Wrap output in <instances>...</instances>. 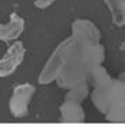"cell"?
I'll return each instance as SVG.
<instances>
[{
    "label": "cell",
    "instance_id": "cell-10",
    "mask_svg": "<svg viewBox=\"0 0 125 125\" xmlns=\"http://www.w3.org/2000/svg\"><path fill=\"white\" fill-rule=\"evenodd\" d=\"M90 94H91L90 84L88 83H82V84H78V86H73V87L68 88L64 99L82 103L87 97H90Z\"/></svg>",
    "mask_w": 125,
    "mask_h": 125
},
{
    "label": "cell",
    "instance_id": "cell-7",
    "mask_svg": "<svg viewBox=\"0 0 125 125\" xmlns=\"http://www.w3.org/2000/svg\"><path fill=\"white\" fill-rule=\"evenodd\" d=\"M25 30V19L21 18L16 12L10 15V21L7 25L0 23V41L3 42H11L16 41Z\"/></svg>",
    "mask_w": 125,
    "mask_h": 125
},
{
    "label": "cell",
    "instance_id": "cell-5",
    "mask_svg": "<svg viewBox=\"0 0 125 125\" xmlns=\"http://www.w3.org/2000/svg\"><path fill=\"white\" fill-rule=\"evenodd\" d=\"M26 54V48L23 42L16 40L11 46L8 48L4 57L0 59V78H7L12 75L18 69V67L22 64Z\"/></svg>",
    "mask_w": 125,
    "mask_h": 125
},
{
    "label": "cell",
    "instance_id": "cell-3",
    "mask_svg": "<svg viewBox=\"0 0 125 125\" xmlns=\"http://www.w3.org/2000/svg\"><path fill=\"white\" fill-rule=\"evenodd\" d=\"M72 42V35L60 42L59 46L53 50V53L50 54V57L48 59L46 64L44 65L42 71H41L40 76H38V82L41 84H49L56 82L59 73L61 72L64 62H65V57H67V52L68 48Z\"/></svg>",
    "mask_w": 125,
    "mask_h": 125
},
{
    "label": "cell",
    "instance_id": "cell-1",
    "mask_svg": "<svg viewBox=\"0 0 125 125\" xmlns=\"http://www.w3.org/2000/svg\"><path fill=\"white\" fill-rule=\"evenodd\" d=\"M105 54V46L101 42L94 44L72 37L64 67L56 79L57 86L68 90L73 86L88 83L93 69L103 64Z\"/></svg>",
    "mask_w": 125,
    "mask_h": 125
},
{
    "label": "cell",
    "instance_id": "cell-9",
    "mask_svg": "<svg viewBox=\"0 0 125 125\" xmlns=\"http://www.w3.org/2000/svg\"><path fill=\"white\" fill-rule=\"evenodd\" d=\"M112 15V22L117 27L125 26V0H103Z\"/></svg>",
    "mask_w": 125,
    "mask_h": 125
},
{
    "label": "cell",
    "instance_id": "cell-6",
    "mask_svg": "<svg viewBox=\"0 0 125 125\" xmlns=\"http://www.w3.org/2000/svg\"><path fill=\"white\" fill-rule=\"evenodd\" d=\"M72 30V37L76 40L82 41H88V42H94L98 44L101 42V31L97 27V25L88 19H75L72 22L71 26Z\"/></svg>",
    "mask_w": 125,
    "mask_h": 125
},
{
    "label": "cell",
    "instance_id": "cell-2",
    "mask_svg": "<svg viewBox=\"0 0 125 125\" xmlns=\"http://www.w3.org/2000/svg\"><path fill=\"white\" fill-rule=\"evenodd\" d=\"M94 106L107 121L125 122V80L113 79L105 84L93 88L90 94Z\"/></svg>",
    "mask_w": 125,
    "mask_h": 125
},
{
    "label": "cell",
    "instance_id": "cell-4",
    "mask_svg": "<svg viewBox=\"0 0 125 125\" xmlns=\"http://www.w3.org/2000/svg\"><path fill=\"white\" fill-rule=\"evenodd\" d=\"M35 94V87L30 83H23L14 88L12 95L10 98V113L15 118H23L29 114V105Z\"/></svg>",
    "mask_w": 125,
    "mask_h": 125
},
{
    "label": "cell",
    "instance_id": "cell-8",
    "mask_svg": "<svg viewBox=\"0 0 125 125\" xmlns=\"http://www.w3.org/2000/svg\"><path fill=\"white\" fill-rule=\"evenodd\" d=\"M86 120V113L80 102L67 101L60 105V121L61 122H83Z\"/></svg>",
    "mask_w": 125,
    "mask_h": 125
},
{
    "label": "cell",
    "instance_id": "cell-11",
    "mask_svg": "<svg viewBox=\"0 0 125 125\" xmlns=\"http://www.w3.org/2000/svg\"><path fill=\"white\" fill-rule=\"evenodd\" d=\"M54 3V0H35L34 4L37 8H41V10H45L48 7H50L52 4Z\"/></svg>",
    "mask_w": 125,
    "mask_h": 125
}]
</instances>
